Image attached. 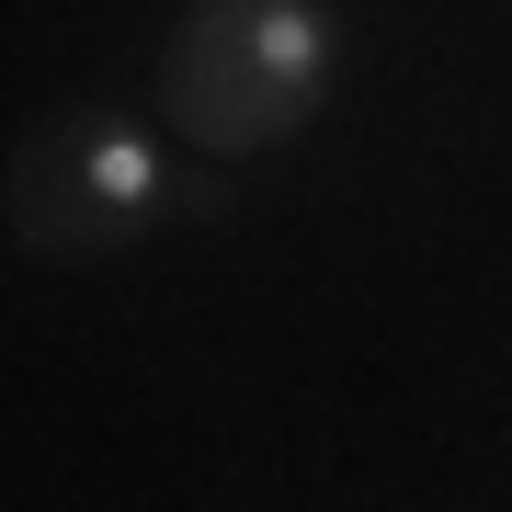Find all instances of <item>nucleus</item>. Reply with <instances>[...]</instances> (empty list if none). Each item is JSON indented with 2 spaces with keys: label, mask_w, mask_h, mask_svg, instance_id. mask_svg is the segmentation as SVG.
Returning <instances> with one entry per match:
<instances>
[{
  "label": "nucleus",
  "mask_w": 512,
  "mask_h": 512,
  "mask_svg": "<svg viewBox=\"0 0 512 512\" xmlns=\"http://www.w3.org/2000/svg\"><path fill=\"white\" fill-rule=\"evenodd\" d=\"M330 57H342L330 0H194L160 57V114L205 160H251L319 114Z\"/></svg>",
  "instance_id": "1"
},
{
  "label": "nucleus",
  "mask_w": 512,
  "mask_h": 512,
  "mask_svg": "<svg viewBox=\"0 0 512 512\" xmlns=\"http://www.w3.org/2000/svg\"><path fill=\"white\" fill-rule=\"evenodd\" d=\"M171 205H183L171 160L126 126V114H103V103L46 114V126L12 148V239L35 262H103V251H126V239H148Z\"/></svg>",
  "instance_id": "2"
}]
</instances>
